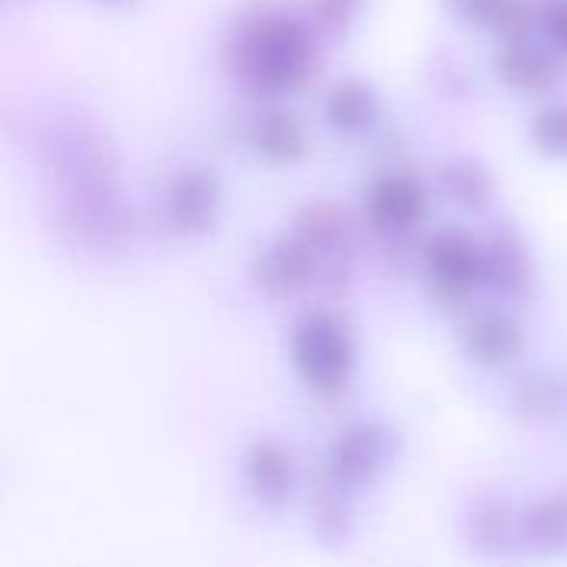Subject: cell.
<instances>
[{"label":"cell","instance_id":"7402d4cb","mask_svg":"<svg viewBox=\"0 0 567 567\" xmlns=\"http://www.w3.org/2000/svg\"><path fill=\"white\" fill-rule=\"evenodd\" d=\"M93 3H100V7H110V10H120V7H133L136 0H93Z\"/></svg>","mask_w":567,"mask_h":567},{"label":"cell","instance_id":"ffe728a7","mask_svg":"<svg viewBox=\"0 0 567 567\" xmlns=\"http://www.w3.org/2000/svg\"><path fill=\"white\" fill-rule=\"evenodd\" d=\"M542 27L551 40V50L558 56H567V0H545Z\"/></svg>","mask_w":567,"mask_h":567},{"label":"cell","instance_id":"ac0fdd59","mask_svg":"<svg viewBox=\"0 0 567 567\" xmlns=\"http://www.w3.org/2000/svg\"><path fill=\"white\" fill-rule=\"evenodd\" d=\"M528 538L542 551H567V502H545L528 518Z\"/></svg>","mask_w":567,"mask_h":567},{"label":"cell","instance_id":"9a60e30c","mask_svg":"<svg viewBox=\"0 0 567 567\" xmlns=\"http://www.w3.org/2000/svg\"><path fill=\"white\" fill-rule=\"evenodd\" d=\"M309 252H339L349 243V216L336 203H316L299 216V229L292 233Z\"/></svg>","mask_w":567,"mask_h":567},{"label":"cell","instance_id":"3957f363","mask_svg":"<svg viewBox=\"0 0 567 567\" xmlns=\"http://www.w3.org/2000/svg\"><path fill=\"white\" fill-rule=\"evenodd\" d=\"M292 359L312 389H339L352 375L355 349L339 319L312 312L292 332Z\"/></svg>","mask_w":567,"mask_h":567},{"label":"cell","instance_id":"d6986e66","mask_svg":"<svg viewBox=\"0 0 567 567\" xmlns=\"http://www.w3.org/2000/svg\"><path fill=\"white\" fill-rule=\"evenodd\" d=\"M362 3L365 0H316L312 13H309V23L319 33V40L322 37L336 40V37H342V33H349L355 27V20L362 13Z\"/></svg>","mask_w":567,"mask_h":567},{"label":"cell","instance_id":"603a6c76","mask_svg":"<svg viewBox=\"0 0 567 567\" xmlns=\"http://www.w3.org/2000/svg\"><path fill=\"white\" fill-rule=\"evenodd\" d=\"M0 3H7V0H0Z\"/></svg>","mask_w":567,"mask_h":567},{"label":"cell","instance_id":"7c38bea8","mask_svg":"<svg viewBox=\"0 0 567 567\" xmlns=\"http://www.w3.org/2000/svg\"><path fill=\"white\" fill-rule=\"evenodd\" d=\"M246 478H249L256 498H262L266 505H279V502H286L292 495L296 465H292V458H289V452L282 445L259 442L246 455Z\"/></svg>","mask_w":567,"mask_h":567},{"label":"cell","instance_id":"ba28073f","mask_svg":"<svg viewBox=\"0 0 567 567\" xmlns=\"http://www.w3.org/2000/svg\"><path fill=\"white\" fill-rule=\"evenodd\" d=\"M495 66L505 86L528 96H542L561 83V56L551 47H538L532 40L505 43Z\"/></svg>","mask_w":567,"mask_h":567},{"label":"cell","instance_id":"4fadbf2b","mask_svg":"<svg viewBox=\"0 0 567 567\" xmlns=\"http://www.w3.org/2000/svg\"><path fill=\"white\" fill-rule=\"evenodd\" d=\"M439 189L449 203H455L458 209H468V213H478L485 209V203L492 199V176L488 169L472 159V156H452L442 163L439 169Z\"/></svg>","mask_w":567,"mask_h":567},{"label":"cell","instance_id":"5bb4252c","mask_svg":"<svg viewBox=\"0 0 567 567\" xmlns=\"http://www.w3.org/2000/svg\"><path fill=\"white\" fill-rule=\"evenodd\" d=\"M532 279V259L525 243L515 233H498L485 246V282H495L498 289L512 292Z\"/></svg>","mask_w":567,"mask_h":567},{"label":"cell","instance_id":"7a4b0ae2","mask_svg":"<svg viewBox=\"0 0 567 567\" xmlns=\"http://www.w3.org/2000/svg\"><path fill=\"white\" fill-rule=\"evenodd\" d=\"M229 73L256 96L282 103L322 70V40L309 20L286 7L246 10L226 37Z\"/></svg>","mask_w":567,"mask_h":567},{"label":"cell","instance_id":"30bf717a","mask_svg":"<svg viewBox=\"0 0 567 567\" xmlns=\"http://www.w3.org/2000/svg\"><path fill=\"white\" fill-rule=\"evenodd\" d=\"M389 462L385 432L382 429H355L332 452V475L339 485H365Z\"/></svg>","mask_w":567,"mask_h":567},{"label":"cell","instance_id":"6da1fadb","mask_svg":"<svg viewBox=\"0 0 567 567\" xmlns=\"http://www.w3.org/2000/svg\"><path fill=\"white\" fill-rule=\"evenodd\" d=\"M40 163L56 193V219L66 239L96 252L126 243L130 216L110 133L86 116L63 113L40 130Z\"/></svg>","mask_w":567,"mask_h":567},{"label":"cell","instance_id":"e0dca14e","mask_svg":"<svg viewBox=\"0 0 567 567\" xmlns=\"http://www.w3.org/2000/svg\"><path fill=\"white\" fill-rule=\"evenodd\" d=\"M528 136L532 146L548 156V159H565L567 156V103L555 106H542L535 110L532 123H528Z\"/></svg>","mask_w":567,"mask_h":567},{"label":"cell","instance_id":"5b68a950","mask_svg":"<svg viewBox=\"0 0 567 567\" xmlns=\"http://www.w3.org/2000/svg\"><path fill=\"white\" fill-rule=\"evenodd\" d=\"M429 189L419 176L412 173H382L372 189H369V199H365V209H369V219L382 229V233H409L415 226L425 223L429 216Z\"/></svg>","mask_w":567,"mask_h":567},{"label":"cell","instance_id":"277c9868","mask_svg":"<svg viewBox=\"0 0 567 567\" xmlns=\"http://www.w3.org/2000/svg\"><path fill=\"white\" fill-rule=\"evenodd\" d=\"M223 203V179L216 169L203 163H189L173 173L166 196H163V216L173 233L179 236H203L213 229Z\"/></svg>","mask_w":567,"mask_h":567},{"label":"cell","instance_id":"8fae6325","mask_svg":"<svg viewBox=\"0 0 567 567\" xmlns=\"http://www.w3.org/2000/svg\"><path fill=\"white\" fill-rule=\"evenodd\" d=\"M259 276H262L266 289H272V292H296L306 282H312V276H316V256L296 236H282V239H276L262 252Z\"/></svg>","mask_w":567,"mask_h":567},{"label":"cell","instance_id":"2e32d148","mask_svg":"<svg viewBox=\"0 0 567 567\" xmlns=\"http://www.w3.org/2000/svg\"><path fill=\"white\" fill-rule=\"evenodd\" d=\"M522 349V329L505 316H485L468 332V352L482 365H502Z\"/></svg>","mask_w":567,"mask_h":567},{"label":"cell","instance_id":"9c48e42d","mask_svg":"<svg viewBox=\"0 0 567 567\" xmlns=\"http://www.w3.org/2000/svg\"><path fill=\"white\" fill-rule=\"evenodd\" d=\"M379 113H382V103H379L375 86L359 76L336 80L322 96V116H326L329 130H336L339 136L372 133L379 123Z\"/></svg>","mask_w":567,"mask_h":567},{"label":"cell","instance_id":"8992f818","mask_svg":"<svg viewBox=\"0 0 567 567\" xmlns=\"http://www.w3.org/2000/svg\"><path fill=\"white\" fill-rule=\"evenodd\" d=\"M246 143L272 166H292L309 153V133L302 120L282 103H266L246 126Z\"/></svg>","mask_w":567,"mask_h":567},{"label":"cell","instance_id":"44dd1931","mask_svg":"<svg viewBox=\"0 0 567 567\" xmlns=\"http://www.w3.org/2000/svg\"><path fill=\"white\" fill-rule=\"evenodd\" d=\"M442 3L449 7V13H452L455 20L475 23V27H482V30H485L492 10L498 7V0H442Z\"/></svg>","mask_w":567,"mask_h":567},{"label":"cell","instance_id":"52a82bcc","mask_svg":"<svg viewBox=\"0 0 567 567\" xmlns=\"http://www.w3.org/2000/svg\"><path fill=\"white\" fill-rule=\"evenodd\" d=\"M429 269L445 292H472L485 282V246L462 233H442L429 243Z\"/></svg>","mask_w":567,"mask_h":567}]
</instances>
